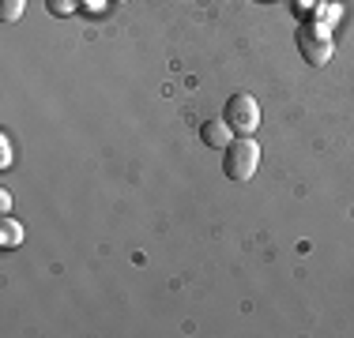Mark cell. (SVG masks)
Wrapping results in <instances>:
<instances>
[{
    "label": "cell",
    "mask_w": 354,
    "mask_h": 338,
    "mask_svg": "<svg viewBox=\"0 0 354 338\" xmlns=\"http://www.w3.org/2000/svg\"><path fill=\"white\" fill-rule=\"evenodd\" d=\"M260 166V147L249 139H234L230 147H226V158H223V173L230 177V181H252V173H257Z\"/></svg>",
    "instance_id": "1"
},
{
    "label": "cell",
    "mask_w": 354,
    "mask_h": 338,
    "mask_svg": "<svg viewBox=\"0 0 354 338\" xmlns=\"http://www.w3.org/2000/svg\"><path fill=\"white\" fill-rule=\"evenodd\" d=\"M200 135H204V143H207V147H218V150H226V147L234 143V128L226 124V117H223V121H207Z\"/></svg>",
    "instance_id": "4"
},
{
    "label": "cell",
    "mask_w": 354,
    "mask_h": 338,
    "mask_svg": "<svg viewBox=\"0 0 354 338\" xmlns=\"http://www.w3.org/2000/svg\"><path fill=\"white\" fill-rule=\"evenodd\" d=\"M298 49L313 68H324L332 61V34L324 27H317V23H306V27L298 30Z\"/></svg>",
    "instance_id": "2"
},
{
    "label": "cell",
    "mask_w": 354,
    "mask_h": 338,
    "mask_svg": "<svg viewBox=\"0 0 354 338\" xmlns=\"http://www.w3.org/2000/svg\"><path fill=\"white\" fill-rule=\"evenodd\" d=\"M0 166H12V139L0 135Z\"/></svg>",
    "instance_id": "8"
},
{
    "label": "cell",
    "mask_w": 354,
    "mask_h": 338,
    "mask_svg": "<svg viewBox=\"0 0 354 338\" xmlns=\"http://www.w3.org/2000/svg\"><path fill=\"white\" fill-rule=\"evenodd\" d=\"M117 4H121V0H117Z\"/></svg>",
    "instance_id": "10"
},
{
    "label": "cell",
    "mask_w": 354,
    "mask_h": 338,
    "mask_svg": "<svg viewBox=\"0 0 354 338\" xmlns=\"http://www.w3.org/2000/svg\"><path fill=\"white\" fill-rule=\"evenodd\" d=\"M223 117H226V124H230L234 132L249 135L260 124V106H257V98H252V95H234L230 101H226V113Z\"/></svg>",
    "instance_id": "3"
},
{
    "label": "cell",
    "mask_w": 354,
    "mask_h": 338,
    "mask_svg": "<svg viewBox=\"0 0 354 338\" xmlns=\"http://www.w3.org/2000/svg\"><path fill=\"white\" fill-rule=\"evenodd\" d=\"M0 210H4V215L12 210V196H8V192H0Z\"/></svg>",
    "instance_id": "9"
},
{
    "label": "cell",
    "mask_w": 354,
    "mask_h": 338,
    "mask_svg": "<svg viewBox=\"0 0 354 338\" xmlns=\"http://www.w3.org/2000/svg\"><path fill=\"white\" fill-rule=\"evenodd\" d=\"M49 12L68 15V12H75V0H49Z\"/></svg>",
    "instance_id": "7"
},
{
    "label": "cell",
    "mask_w": 354,
    "mask_h": 338,
    "mask_svg": "<svg viewBox=\"0 0 354 338\" xmlns=\"http://www.w3.org/2000/svg\"><path fill=\"white\" fill-rule=\"evenodd\" d=\"M23 8H27V0H0V19L4 23L23 19Z\"/></svg>",
    "instance_id": "6"
},
{
    "label": "cell",
    "mask_w": 354,
    "mask_h": 338,
    "mask_svg": "<svg viewBox=\"0 0 354 338\" xmlns=\"http://www.w3.org/2000/svg\"><path fill=\"white\" fill-rule=\"evenodd\" d=\"M19 241H23V226L4 215V222H0V244H4V248H15Z\"/></svg>",
    "instance_id": "5"
}]
</instances>
